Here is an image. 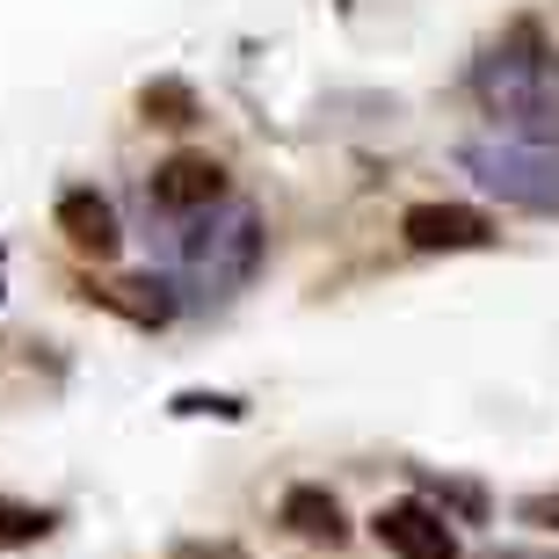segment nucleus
<instances>
[{"label":"nucleus","mask_w":559,"mask_h":559,"mask_svg":"<svg viewBox=\"0 0 559 559\" xmlns=\"http://www.w3.org/2000/svg\"><path fill=\"white\" fill-rule=\"evenodd\" d=\"M473 95L509 139L559 145V59L538 22H509L473 66Z\"/></svg>","instance_id":"obj_1"},{"label":"nucleus","mask_w":559,"mask_h":559,"mask_svg":"<svg viewBox=\"0 0 559 559\" xmlns=\"http://www.w3.org/2000/svg\"><path fill=\"white\" fill-rule=\"evenodd\" d=\"M262 270V211L254 204H226L211 211L204 226H189L182 240V276L197 284V298L226 306L233 290H248Z\"/></svg>","instance_id":"obj_2"},{"label":"nucleus","mask_w":559,"mask_h":559,"mask_svg":"<svg viewBox=\"0 0 559 559\" xmlns=\"http://www.w3.org/2000/svg\"><path fill=\"white\" fill-rule=\"evenodd\" d=\"M465 175L479 189H495L501 204L523 211H559V153L531 139H501V145H465Z\"/></svg>","instance_id":"obj_3"},{"label":"nucleus","mask_w":559,"mask_h":559,"mask_svg":"<svg viewBox=\"0 0 559 559\" xmlns=\"http://www.w3.org/2000/svg\"><path fill=\"white\" fill-rule=\"evenodd\" d=\"M400 240L415 254H465V248H495V218L473 204H407L400 211Z\"/></svg>","instance_id":"obj_4"},{"label":"nucleus","mask_w":559,"mask_h":559,"mask_svg":"<svg viewBox=\"0 0 559 559\" xmlns=\"http://www.w3.org/2000/svg\"><path fill=\"white\" fill-rule=\"evenodd\" d=\"M145 197H153L160 211H175V218H189V211H211L218 197H226V160H211V153H175V160L153 167Z\"/></svg>","instance_id":"obj_5"},{"label":"nucleus","mask_w":559,"mask_h":559,"mask_svg":"<svg viewBox=\"0 0 559 559\" xmlns=\"http://www.w3.org/2000/svg\"><path fill=\"white\" fill-rule=\"evenodd\" d=\"M371 531H378V545H385L393 559H457L451 523L436 516L429 501H393V509H378Z\"/></svg>","instance_id":"obj_6"},{"label":"nucleus","mask_w":559,"mask_h":559,"mask_svg":"<svg viewBox=\"0 0 559 559\" xmlns=\"http://www.w3.org/2000/svg\"><path fill=\"white\" fill-rule=\"evenodd\" d=\"M59 233H66V248L87 254V262H109L124 248V226H117L109 197H95V189H66L59 197Z\"/></svg>","instance_id":"obj_7"},{"label":"nucleus","mask_w":559,"mask_h":559,"mask_svg":"<svg viewBox=\"0 0 559 559\" xmlns=\"http://www.w3.org/2000/svg\"><path fill=\"white\" fill-rule=\"evenodd\" d=\"M81 298L103 306V312H124L131 328H167V320H175V298H167V284H153V276H117V284H95V276H87Z\"/></svg>","instance_id":"obj_8"},{"label":"nucleus","mask_w":559,"mask_h":559,"mask_svg":"<svg viewBox=\"0 0 559 559\" xmlns=\"http://www.w3.org/2000/svg\"><path fill=\"white\" fill-rule=\"evenodd\" d=\"M276 523H284L290 538H306V545H342V538H349V523H342V501H334L328 487H290L284 509H276Z\"/></svg>","instance_id":"obj_9"},{"label":"nucleus","mask_w":559,"mask_h":559,"mask_svg":"<svg viewBox=\"0 0 559 559\" xmlns=\"http://www.w3.org/2000/svg\"><path fill=\"white\" fill-rule=\"evenodd\" d=\"M139 117H145V124H160V131H189L204 109H197V87H189V81H145L139 87Z\"/></svg>","instance_id":"obj_10"},{"label":"nucleus","mask_w":559,"mask_h":559,"mask_svg":"<svg viewBox=\"0 0 559 559\" xmlns=\"http://www.w3.org/2000/svg\"><path fill=\"white\" fill-rule=\"evenodd\" d=\"M51 531L44 509H22V501H0V545H37Z\"/></svg>","instance_id":"obj_11"},{"label":"nucleus","mask_w":559,"mask_h":559,"mask_svg":"<svg viewBox=\"0 0 559 559\" xmlns=\"http://www.w3.org/2000/svg\"><path fill=\"white\" fill-rule=\"evenodd\" d=\"M167 559H248L233 538H189V545H175Z\"/></svg>","instance_id":"obj_12"},{"label":"nucleus","mask_w":559,"mask_h":559,"mask_svg":"<svg viewBox=\"0 0 559 559\" xmlns=\"http://www.w3.org/2000/svg\"><path fill=\"white\" fill-rule=\"evenodd\" d=\"M175 415H240V400H204V393H182V400H175Z\"/></svg>","instance_id":"obj_13"},{"label":"nucleus","mask_w":559,"mask_h":559,"mask_svg":"<svg viewBox=\"0 0 559 559\" xmlns=\"http://www.w3.org/2000/svg\"><path fill=\"white\" fill-rule=\"evenodd\" d=\"M523 516L545 523V531H559V495H538V501H523Z\"/></svg>","instance_id":"obj_14"}]
</instances>
